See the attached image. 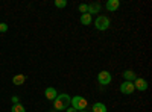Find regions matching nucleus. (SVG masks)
<instances>
[{
	"label": "nucleus",
	"instance_id": "4",
	"mask_svg": "<svg viewBox=\"0 0 152 112\" xmlns=\"http://www.w3.org/2000/svg\"><path fill=\"white\" fill-rule=\"evenodd\" d=\"M111 73L110 71H107V70H104V71H100L99 74H97V82L100 83V85H110L111 83Z\"/></svg>",
	"mask_w": 152,
	"mask_h": 112
},
{
	"label": "nucleus",
	"instance_id": "5",
	"mask_svg": "<svg viewBox=\"0 0 152 112\" xmlns=\"http://www.w3.org/2000/svg\"><path fill=\"white\" fill-rule=\"evenodd\" d=\"M134 90H135V88H134V83H132V82H126V80H125V82L120 85V92H122V94L129 95V94L134 92Z\"/></svg>",
	"mask_w": 152,
	"mask_h": 112
},
{
	"label": "nucleus",
	"instance_id": "20",
	"mask_svg": "<svg viewBox=\"0 0 152 112\" xmlns=\"http://www.w3.org/2000/svg\"><path fill=\"white\" fill-rule=\"evenodd\" d=\"M79 112H87V111H79Z\"/></svg>",
	"mask_w": 152,
	"mask_h": 112
},
{
	"label": "nucleus",
	"instance_id": "6",
	"mask_svg": "<svg viewBox=\"0 0 152 112\" xmlns=\"http://www.w3.org/2000/svg\"><path fill=\"white\" fill-rule=\"evenodd\" d=\"M132 83H134V88L138 90V91H146L148 90V82L145 79H142V77H137Z\"/></svg>",
	"mask_w": 152,
	"mask_h": 112
},
{
	"label": "nucleus",
	"instance_id": "9",
	"mask_svg": "<svg viewBox=\"0 0 152 112\" xmlns=\"http://www.w3.org/2000/svg\"><path fill=\"white\" fill-rule=\"evenodd\" d=\"M123 77H125L126 82H134V80L137 79V74H135L132 70H126V71L123 73Z\"/></svg>",
	"mask_w": 152,
	"mask_h": 112
},
{
	"label": "nucleus",
	"instance_id": "18",
	"mask_svg": "<svg viewBox=\"0 0 152 112\" xmlns=\"http://www.w3.org/2000/svg\"><path fill=\"white\" fill-rule=\"evenodd\" d=\"M66 112H79V111H76L75 108H67V109H66Z\"/></svg>",
	"mask_w": 152,
	"mask_h": 112
},
{
	"label": "nucleus",
	"instance_id": "13",
	"mask_svg": "<svg viewBox=\"0 0 152 112\" xmlns=\"http://www.w3.org/2000/svg\"><path fill=\"white\" fill-rule=\"evenodd\" d=\"M24 80H26V77L23 76V74H17V76H14V79H12V82H14V85H23Z\"/></svg>",
	"mask_w": 152,
	"mask_h": 112
},
{
	"label": "nucleus",
	"instance_id": "7",
	"mask_svg": "<svg viewBox=\"0 0 152 112\" xmlns=\"http://www.w3.org/2000/svg\"><path fill=\"white\" fill-rule=\"evenodd\" d=\"M119 8H120V2H119V0H108V2H107V9L110 12L117 11Z\"/></svg>",
	"mask_w": 152,
	"mask_h": 112
},
{
	"label": "nucleus",
	"instance_id": "10",
	"mask_svg": "<svg viewBox=\"0 0 152 112\" xmlns=\"http://www.w3.org/2000/svg\"><path fill=\"white\" fill-rule=\"evenodd\" d=\"M100 11V3H91V5H88V14L93 15V14H97V12Z\"/></svg>",
	"mask_w": 152,
	"mask_h": 112
},
{
	"label": "nucleus",
	"instance_id": "3",
	"mask_svg": "<svg viewBox=\"0 0 152 112\" xmlns=\"http://www.w3.org/2000/svg\"><path fill=\"white\" fill-rule=\"evenodd\" d=\"M94 26L97 30H107L110 27V18L105 17V15H99L94 21Z\"/></svg>",
	"mask_w": 152,
	"mask_h": 112
},
{
	"label": "nucleus",
	"instance_id": "16",
	"mask_svg": "<svg viewBox=\"0 0 152 112\" xmlns=\"http://www.w3.org/2000/svg\"><path fill=\"white\" fill-rule=\"evenodd\" d=\"M78 9H79V12H82V14H88V5H84L82 3V5H79Z\"/></svg>",
	"mask_w": 152,
	"mask_h": 112
},
{
	"label": "nucleus",
	"instance_id": "12",
	"mask_svg": "<svg viewBox=\"0 0 152 112\" xmlns=\"http://www.w3.org/2000/svg\"><path fill=\"white\" fill-rule=\"evenodd\" d=\"M93 112H107V106L104 103H94L91 108Z\"/></svg>",
	"mask_w": 152,
	"mask_h": 112
},
{
	"label": "nucleus",
	"instance_id": "15",
	"mask_svg": "<svg viewBox=\"0 0 152 112\" xmlns=\"http://www.w3.org/2000/svg\"><path fill=\"white\" fill-rule=\"evenodd\" d=\"M55 6L56 8H66L67 2H66V0H55Z\"/></svg>",
	"mask_w": 152,
	"mask_h": 112
},
{
	"label": "nucleus",
	"instance_id": "11",
	"mask_svg": "<svg viewBox=\"0 0 152 112\" xmlns=\"http://www.w3.org/2000/svg\"><path fill=\"white\" fill-rule=\"evenodd\" d=\"M93 18L90 14H81V24H84V26H88V24H91Z\"/></svg>",
	"mask_w": 152,
	"mask_h": 112
},
{
	"label": "nucleus",
	"instance_id": "17",
	"mask_svg": "<svg viewBox=\"0 0 152 112\" xmlns=\"http://www.w3.org/2000/svg\"><path fill=\"white\" fill-rule=\"evenodd\" d=\"M6 30H8V24H6V23H0V32L5 33Z\"/></svg>",
	"mask_w": 152,
	"mask_h": 112
},
{
	"label": "nucleus",
	"instance_id": "19",
	"mask_svg": "<svg viewBox=\"0 0 152 112\" xmlns=\"http://www.w3.org/2000/svg\"><path fill=\"white\" fill-rule=\"evenodd\" d=\"M12 103H14V105H15V103H18V97H17V95L12 97Z\"/></svg>",
	"mask_w": 152,
	"mask_h": 112
},
{
	"label": "nucleus",
	"instance_id": "2",
	"mask_svg": "<svg viewBox=\"0 0 152 112\" xmlns=\"http://www.w3.org/2000/svg\"><path fill=\"white\" fill-rule=\"evenodd\" d=\"M70 105H72V108H75L76 111H85V108H87V100L84 97H81V95H75V97H72V100H70Z\"/></svg>",
	"mask_w": 152,
	"mask_h": 112
},
{
	"label": "nucleus",
	"instance_id": "1",
	"mask_svg": "<svg viewBox=\"0 0 152 112\" xmlns=\"http://www.w3.org/2000/svg\"><path fill=\"white\" fill-rule=\"evenodd\" d=\"M70 95L69 94H58L56 98L53 100V106L56 111H66L70 106Z\"/></svg>",
	"mask_w": 152,
	"mask_h": 112
},
{
	"label": "nucleus",
	"instance_id": "14",
	"mask_svg": "<svg viewBox=\"0 0 152 112\" xmlns=\"http://www.w3.org/2000/svg\"><path fill=\"white\" fill-rule=\"evenodd\" d=\"M11 111H12V112H26V109H24V106H23L21 103H15L14 106H12Z\"/></svg>",
	"mask_w": 152,
	"mask_h": 112
},
{
	"label": "nucleus",
	"instance_id": "8",
	"mask_svg": "<svg viewBox=\"0 0 152 112\" xmlns=\"http://www.w3.org/2000/svg\"><path fill=\"white\" fill-rule=\"evenodd\" d=\"M44 95H46L47 100H55L56 95H58V92H56V90H55V88H52V86H50V88H46Z\"/></svg>",
	"mask_w": 152,
	"mask_h": 112
}]
</instances>
